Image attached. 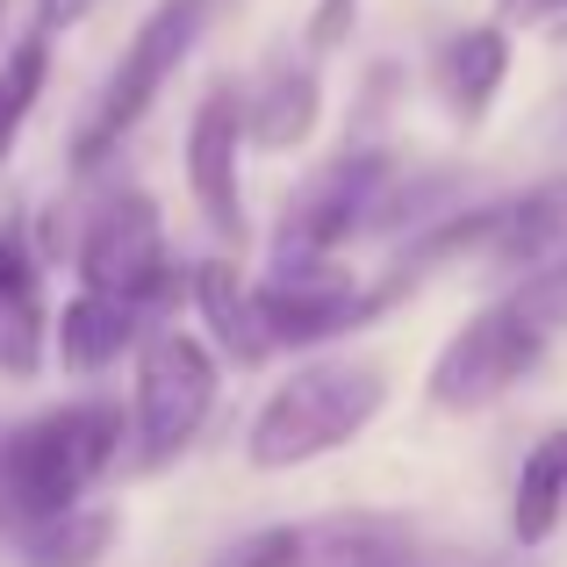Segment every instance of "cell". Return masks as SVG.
Wrapping results in <instances>:
<instances>
[{"mask_svg":"<svg viewBox=\"0 0 567 567\" xmlns=\"http://www.w3.org/2000/svg\"><path fill=\"white\" fill-rule=\"evenodd\" d=\"M123 460V410L115 402H65L43 410L37 424H22L0 445V503L14 525L58 517L72 503H86V488Z\"/></svg>","mask_w":567,"mask_h":567,"instance_id":"1","label":"cell"},{"mask_svg":"<svg viewBox=\"0 0 567 567\" xmlns=\"http://www.w3.org/2000/svg\"><path fill=\"white\" fill-rule=\"evenodd\" d=\"M388 402V381L381 367L367 360H317V367H295L288 381L266 395V410L251 416V467L266 474H288V467H309V460L352 445L367 424L381 416Z\"/></svg>","mask_w":567,"mask_h":567,"instance_id":"2","label":"cell"},{"mask_svg":"<svg viewBox=\"0 0 567 567\" xmlns=\"http://www.w3.org/2000/svg\"><path fill=\"white\" fill-rule=\"evenodd\" d=\"M202 22H208V0H158L137 22V37L123 43V65L101 86V109L86 115V130L72 137V158H80V166H101V152L123 144V130L144 123V109L166 94V80L187 65L194 43H202Z\"/></svg>","mask_w":567,"mask_h":567,"instance_id":"3","label":"cell"},{"mask_svg":"<svg viewBox=\"0 0 567 567\" xmlns=\"http://www.w3.org/2000/svg\"><path fill=\"white\" fill-rule=\"evenodd\" d=\"M546 323L532 317L517 295H503V302H488L482 317H467L453 338H445V352L431 360V402L453 416L467 410H488V402H503L517 381L539 367L546 352Z\"/></svg>","mask_w":567,"mask_h":567,"instance_id":"4","label":"cell"},{"mask_svg":"<svg viewBox=\"0 0 567 567\" xmlns=\"http://www.w3.org/2000/svg\"><path fill=\"white\" fill-rule=\"evenodd\" d=\"M216 410V360L202 338L158 331L137 360V467H166Z\"/></svg>","mask_w":567,"mask_h":567,"instance_id":"5","label":"cell"},{"mask_svg":"<svg viewBox=\"0 0 567 567\" xmlns=\"http://www.w3.org/2000/svg\"><path fill=\"white\" fill-rule=\"evenodd\" d=\"M80 280L101 288V295H130L137 309H158L181 288L152 194H115V202L94 208V223H86V237H80Z\"/></svg>","mask_w":567,"mask_h":567,"instance_id":"6","label":"cell"},{"mask_svg":"<svg viewBox=\"0 0 567 567\" xmlns=\"http://www.w3.org/2000/svg\"><path fill=\"white\" fill-rule=\"evenodd\" d=\"M381 194H388V158H381V152H346V158H331L317 181L295 194L288 230H280V266H274V274L331 259L346 237H360L367 223L381 216Z\"/></svg>","mask_w":567,"mask_h":567,"instance_id":"7","label":"cell"},{"mask_svg":"<svg viewBox=\"0 0 567 567\" xmlns=\"http://www.w3.org/2000/svg\"><path fill=\"white\" fill-rule=\"evenodd\" d=\"M251 295H259V323H266L274 346H323V338L352 331V323L374 309L338 266H323V259L317 266H288V274H274Z\"/></svg>","mask_w":567,"mask_h":567,"instance_id":"8","label":"cell"},{"mask_svg":"<svg viewBox=\"0 0 567 567\" xmlns=\"http://www.w3.org/2000/svg\"><path fill=\"white\" fill-rule=\"evenodd\" d=\"M237 144H245V101L230 86L194 109V130H187V187L202 202V216L216 223L223 237H245V194H237Z\"/></svg>","mask_w":567,"mask_h":567,"instance_id":"9","label":"cell"},{"mask_svg":"<svg viewBox=\"0 0 567 567\" xmlns=\"http://www.w3.org/2000/svg\"><path fill=\"white\" fill-rule=\"evenodd\" d=\"M482 259L496 266V274H517V280L567 259V173L525 187L517 202H496V230H488Z\"/></svg>","mask_w":567,"mask_h":567,"instance_id":"10","label":"cell"},{"mask_svg":"<svg viewBox=\"0 0 567 567\" xmlns=\"http://www.w3.org/2000/svg\"><path fill=\"white\" fill-rule=\"evenodd\" d=\"M439 80H445V101L460 109V123H482L496 109L503 80H511V29L503 22H474L445 43L439 58Z\"/></svg>","mask_w":567,"mask_h":567,"instance_id":"11","label":"cell"},{"mask_svg":"<svg viewBox=\"0 0 567 567\" xmlns=\"http://www.w3.org/2000/svg\"><path fill=\"white\" fill-rule=\"evenodd\" d=\"M137 317L144 309L130 302V295H101V288H86V295H72L65 302V317H58V360L72 367V374H101L109 360H123V346L137 338Z\"/></svg>","mask_w":567,"mask_h":567,"instance_id":"12","label":"cell"},{"mask_svg":"<svg viewBox=\"0 0 567 567\" xmlns=\"http://www.w3.org/2000/svg\"><path fill=\"white\" fill-rule=\"evenodd\" d=\"M317 115H323L317 72L309 65H274L259 80V94L245 101V137L259 144V152H295V144H309Z\"/></svg>","mask_w":567,"mask_h":567,"instance_id":"13","label":"cell"},{"mask_svg":"<svg viewBox=\"0 0 567 567\" xmlns=\"http://www.w3.org/2000/svg\"><path fill=\"white\" fill-rule=\"evenodd\" d=\"M194 302H202V317H208V331H216V346L230 352L237 367H259L266 352H274V338H266V323H259V295L237 280L230 259L194 266Z\"/></svg>","mask_w":567,"mask_h":567,"instance_id":"14","label":"cell"},{"mask_svg":"<svg viewBox=\"0 0 567 567\" xmlns=\"http://www.w3.org/2000/svg\"><path fill=\"white\" fill-rule=\"evenodd\" d=\"M43 338H51V323H43L37 266H29V251L14 237H0V367L8 374H37Z\"/></svg>","mask_w":567,"mask_h":567,"instance_id":"15","label":"cell"},{"mask_svg":"<svg viewBox=\"0 0 567 567\" xmlns=\"http://www.w3.org/2000/svg\"><path fill=\"white\" fill-rule=\"evenodd\" d=\"M295 567H424V554L388 517H331V525L302 532V560Z\"/></svg>","mask_w":567,"mask_h":567,"instance_id":"16","label":"cell"},{"mask_svg":"<svg viewBox=\"0 0 567 567\" xmlns=\"http://www.w3.org/2000/svg\"><path fill=\"white\" fill-rule=\"evenodd\" d=\"M567 517V431H546L517 467V496H511V532L517 546H546Z\"/></svg>","mask_w":567,"mask_h":567,"instance_id":"17","label":"cell"},{"mask_svg":"<svg viewBox=\"0 0 567 567\" xmlns=\"http://www.w3.org/2000/svg\"><path fill=\"white\" fill-rule=\"evenodd\" d=\"M115 539V517L94 511V503H72L58 517H37L22 525V567H94Z\"/></svg>","mask_w":567,"mask_h":567,"instance_id":"18","label":"cell"},{"mask_svg":"<svg viewBox=\"0 0 567 567\" xmlns=\"http://www.w3.org/2000/svg\"><path fill=\"white\" fill-rule=\"evenodd\" d=\"M43 72H51V43H43V29H37V37H22L8 51V65H0V158L22 137L29 109H37V94H43Z\"/></svg>","mask_w":567,"mask_h":567,"instance_id":"19","label":"cell"},{"mask_svg":"<svg viewBox=\"0 0 567 567\" xmlns=\"http://www.w3.org/2000/svg\"><path fill=\"white\" fill-rule=\"evenodd\" d=\"M295 560H302V532L295 525H266V532H251V539L223 546L208 567H295Z\"/></svg>","mask_w":567,"mask_h":567,"instance_id":"20","label":"cell"},{"mask_svg":"<svg viewBox=\"0 0 567 567\" xmlns=\"http://www.w3.org/2000/svg\"><path fill=\"white\" fill-rule=\"evenodd\" d=\"M511 295L546 323V331H560V323H567V259H560V266H546V274H525Z\"/></svg>","mask_w":567,"mask_h":567,"instance_id":"21","label":"cell"},{"mask_svg":"<svg viewBox=\"0 0 567 567\" xmlns=\"http://www.w3.org/2000/svg\"><path fill=\"white\" fill-rule=\"evenodd\" d=\"M352 22H360V0H323V8L309 14V43H317V51H338Z\"/></svg>","mask_w":567,"mask_h":567,"instance_id":"22","label":"cell"},{"mask_svg":"<svg viewBox=\"0 0 567 567\" xmlns=\"http://www.w3.org/2000/svg\"><path fill=\"white\" fill-rule=\"evenodd\" d=\"M86 8H94V0H37V22L43 29H72V22H86Z\"/></svg>","mask_w":567,"mask_h":567,"instance_id":"23","label":"cell"},{"mask_svg":"<svg viewBox=\"0 0 567 567\" xmlns=\"http://www.w3.org/2000/svg\"><path fill=\"white\" fill-rule=\"evenodd\" d=\"M567 14V0H511V22H554Z\"/></svg>","mask_w":567,"mask_h":567,"instance_id":"24","label":"cell"},{"mask_svg":"<svg viewBox=\"0 0 567 567\" xmlns=\"http://www.w3.org/2000/svg\"><path fill=\"white\" fill-rule=\"evenodd\" d=\"M0 445H8V431H0Z\"/></svg>","mask_w":567,"mask_h":567,"instance_id":"25","label":"cell"}]
</instances>
